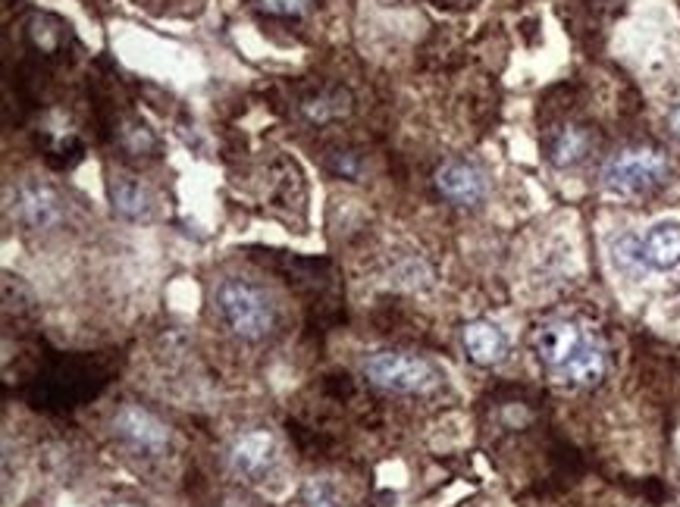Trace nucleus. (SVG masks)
<instances>
[{
    "instance_id": "2",
    "label": "nucleus",
    "mask_w": 680,
    "mask_h": 507,
    "mask_svg": "<svg viewBox=\"0 0 680 507\" xmlns=\"http://www.w3.org/2000/svg\"><path fill=\"white\" fill-rule=\"evenodd\" d=\"M217 310L223 323L232 329V335L245 342H261L276 320L267 295L245 279H223L217 285Z\"/></svg>"
},
{
    "instance_id": "6",
    "label": "nucleus",
    "mask_w": 680,
    "mask_h": 507,
    "mask_svg": "<svg viewBox=\"0 0 680 507\" xmlns=\"http://www.w3.org/2000/svg\"><path fill=\"white\" fill-rule=\"evenodd\" d=\"M113 432L142 454H161L169 445V429L164 420L139 405H123L113 414Z\"/></svg>"
},
{
    "instance_id": "8",
    "label": "nucleus",
    "mask_w": 680,
    "mask_h": 507,
    "mask_svg": "<svg viewBox=\"0 0 680 507\" xmlns=\"http://www.w3.org/2000/svg\"><path fill=\"white\" fill-rule=\"evenodd\" d=\"M17 220L32 232H47L63 223V198L44 183H22L17 188Z\"/></svg>"
},
{
    "instance_id": "7",
    "label": "nucleus",
    "mask_w": 680,
    "mask_h": 507,
    "mask_svg": "<svg viewBox=\"0 0 680 507\" xmlns=\"http://www.w3.org/2000/svg\"><path fill=\"white\" fill-rule=\"evenodd\" d=\"M276 464V439L270 429H248L229 448V467L245 480H264Z\"/></svg>"
},
{
    "instance_id": "15",
    "label": "nucleus",
    "mask_w": 680,
    "mask_h": 507,
    "mask_svg": "<svg viewBox=\"0 0 680 507\" xmlns=\"http://www.w3.org/2000/svg\"><path fill=\"white\" fill-rule=\"evenodd\" d=\"M612 257H615L618 269L630 273V276H637V273L646 269V261H643V239L634 235V232H624V235H618V239L612 242Z\"/></svg>"
},
{
    "instance_id": "17",
    "label": "nucleus",
    "mask_w": 680,
    "mask_h": 507,
    "mask_svg": "<svg viewBox=\"0 0 680 507\" xmlns=\"http://www.w3.org/2000/svg\"><path fill=\"white\" fill-rule=\"evenodd\" d=\"M327 166H330L332 176H339V179H351V183H354V179L361 176V157L351 154V151H336V154H330Z\"/></svg>"
},
{
    "instance_id": "18",
    "label": "nucleus",
    "mask_w": 680,
    "mask_h": 507,
    "mask_svg": "<svg viewBox=\"0 0 680 507\" xmlns=\"http://www.w3.org/2000/svg\"><path fill=\"white\" fill-rule=\"evenodd\" d=\"M261 10L270 16H279V20H289V16H301L310 7V0H257Z\"/></svg>"
},
{
    "instance_id": "14",
    "label": "nucleus",
    "mask_w": 680,
    "mask_h": 507,
    "mask_svg": "<svg viewBox=\"0 0 680 507\" xmlns=\"http://www.w3.org/2000/svg\"><path fill=\"white\" fill-rule=\"evenodd\" d=\"M117 144L123 147L129 157H154L157 154V135L147 129L145 122L129 117L117 129Z\"/></svg>"
},
{
    "instance_id": "16",
    "label": "nucleus",
    "mask_w": 680,
    "mask_h": 507,
    "mask_svg": "<svg viewBox=\"0 0 680 507\" xmlns=\"http://www.w3.org/2000/svg\"><path fill=\"white\" fill-rule=\"evenodd\" d=\"M301 502H305V507H346L339 492L323 480H310L305 492H301Z\"/></svg>"
},
{
    "instance_id": "13",
    "label": "nucleus",
    "mask_w": 680,
    "mask_h": 507,
    "mask_svg": "<svg viewBox=\"0 0 680 507\" xmlns=\"http://www.w3.org/2000/svg\"><path fill=\"white\" fill-rule=\"evenodd\" d=\"M349 110L351 98L346 88H320V91H314V95H308V98L301 101V113H305L310 122H317V125L339 120V117H346Z\"/></svg>"
},
{
    "instance_id": "3",
    "label": "nucleus",
    "mask_w": 680,
    "mask_h": 507,
    "mask_svg": "<svg viewBox=\"0 0 680 507\" xmlns=\"http://www.w3.org/2000/svg\"><path fill=\"white\" fill-rule=\"evenodd\" d=\"M364 376L376 388H386L395 395H420L436 386V370L417 354L405 351H376L364 361Z\"/></svg>"
},
{
    "instance_id": "11",
    "label": "nucleus",
    "mask_w": 680,
    "mask_h": 507,
    "mask_svg": "<svg viewBox=\"0 0 680 507\" xmlns=\"http://www.w3.org/2000/svg\"><path fill=\"white\" fill-rule=\"evenodd\" d=\"M646 269L671 273L680 266V223H659L643 235Z\"/></svg>"
},
{
    "instance_id": "12",
    "label": "nucleus",
    "mask_w": 680,
    "mask_h": 507,
    "mask_svg": "<svg viewBox=\"0 0 680 507\" xmlns=\"http://www.w3.org/2000/svg\"><path fill=\"white\" fill-rule=\"evenodd\" d=\"M107 195H110V207H113L117 217L132 220V223L151 217V195H147V188L139 179L123 176V173H113L110 183H107Z\"/></svg>"
},
{
    "instance_id": "5",
    "label": "nucleus",
    "mask_w": 680,
    "mask_h": 507,
    "mask_svg": "<svg viewBox=\"0 0 680 507\" xmlns=\"http://www.w3.org/2000/svg\"><path fill=\"white\" fill-rule=\"evenodd\" d=\"M434 185L436 191L454 207H480L490 191L483 169L471 161H446L434 173Z\"/></svg>"
},
{
    "instance_id": "4",
    "label": "nucleus",
    "mask_w": 680,
    "mask_h": 507,
    "mask_svg": "<svg viewBox=\"0 0 680 507\" xmlns=\"http://www.w3.org/2000/svg\"><path fill=\"white\" fill-rule=\"evenodd\" d=\"M596 342V335H590L586 329L574 320H549L536 329V357L546 370H552L556 376H564V370L578 361L586 348Z\"/></svg>"
},
{
    "instance_id": "9",
    "label": "nucleus",
    "mask_w": 680,
    "mask_h": 507,
    "mask_svg": "<svg viewBox=\"0 0 680 507\" xmlns=\"http://www.w3.org/2000/svg\"><path fill=\"white\" fill-rule=\"evenodd\" d=\"M596 147V132L583 122H561L546 135V161L556 169H574Z\"/></svg>"
},
{
    "instance_id": "1",
    "label": "nucleus",
    "mask_w": 680,
    "mask_h": 507,
    "mask_svg": "<svg viewBox=\"0 0 680 507\" xmlns=\"http://www.w3.org/2000/svg\"><path fill=\"white\" fill-rule=\"evenodd\" d=\"M671 176V161L656 144H630L602 163L599 183L615 198H646Z\"/></svg>"
},
{
    "instance_id": "10",
    "label": "nucleus",
    "mask_w": 680,
    "mask_h": 507,
    "mask_svg": "<svg viewBox=\"0 0 680 507\" xmlns=\"http://www.w3.org/2000/svg\"><path fill=\"white\" fill-rule=\"evenodd\" d=\"M461 342H464L468 357L480 366H495L498 361H505V354H508L505 332L495 323H490V320H474V323L464 326Z\"/></svg>"
},
{
    "instance_id": "20",
    "label": "nucleus",
    "mask_w": 680,
    "mask_h": 507,
    "mask_svg": "<svg viewBox=\"0 0 680 507\" xmlns=\"http://www.w3.org/2000/svg\"><path fill=\"white\" fill-rule=\"evenodd\" d=\"M107 507H142V505H139V502H123V498H120V502H110Z\"/></svg>"
},
{
    "instance_id": "19",
    "label": "nucleus",
    "mask_w": 680,
    "mask_h": 507,
    "mask_svg": "<svg viewBox=\"0 0 680 507\" xmlns=\"http://www.w3.org/2000/svg\"><path fill=\"white\" fill-rule=\"evenodd\" d=\"M668 129H671L674 139H680V103L678 107H671V113H668Z\"/></svg>"
}]
</instances>
